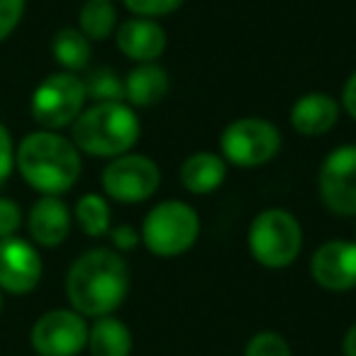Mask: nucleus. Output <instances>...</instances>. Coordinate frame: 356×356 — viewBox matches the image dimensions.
<instances>
[{
    "mask_svg": "<svg viewBox=\"0 0 356 356\" xmlns=\"http://www.w3.org/2000/svg\"><path fill=\"white\" fill-rule=\"evenodd\" d=\"M341 354L344 356H356V322L346 330L344 339H341Z\"/></svg>",
    "mask_w": 356,
    "mask_h": 356,
    "instance_id": "30",
    "label": "nucleus"
},
{
    "mask_svg": "<svg viewBox=\"0 0 356 356\" xmlns=\"http://www.w3.org/2000/svg\"><path fill=\"white\" fill-rule=\"evenodd\" d=\"M13 168H15V144L10 129L0 122V186L10 178Z\"/></svg>",
    "mask_w": 356,
    "mask_h": 356,
    "instance_id": "27",
    "label": "nucleus"
},
{
    "mask_svg": "<svg viewBox=\"0 0 356 356\" xmlns=\"http://www.w3.org/2000/svg\"><path fill=\"white\" fill-rule=\"evenodd\" d=\"M15 166L30 188L42 195H64L81 176V152L51 129L30 132L15 152Z\"/></svg>",
    "mask_w": 356,
    "mask_h": 356,
    "instance_id": "2",
    "label": "nucleus"
},
{
    "mask_svg": "<svg viewBox=\"0 0 356 356\" xmlns=\"http://www.w3.org/2000/svg\"><path fill=\"white\" fill-rule=\"evenodd\" d=\"M249 254L264 268H286L300 257L302 225L283 208H266L252 220L247 234Z\"/></svg>",
    "mask_w": 356,
    "mask_h": 356,
    "instance_id": "5",
    "label": "nucleus"
},
{
    "mask_svg": "<svg viewBox=\"0 0 356 356\" xmlns=\"http://www.w3.org/2000/svg\"><path fill=\"white\" fill-rule=\"evenodd\" d=\"M79 30L90 42H103L118 30V10L113 0H88L79 13Z\"/></svg>",
    "mask_w": 356,
    "mask_h": 356,
    "instance_id": "20",
    "label": "nucleus"
},
{
    "mask_svg": "<svg viewBox=\"0 0 356 356\" xmlns=\"http://www.w3.org/2000/svg\"><path fill=\"white\" fill-rule=\"evenodd\" d=\"M244 356H293L286 337L273 330H261L247 341Z\"/></svg>",
    "mask_w": 356,
    "mask_h": 356,
    "instance_id": "23",
    "label": "nucleus"
},
{
    "mask_svg": "<svg viewBox=\"0 0 356 356\" xmlns=\"http://www.w3.org/2000/svg\"><path fill=\"white\" fill-rule=\"evenodd\" d=\"M108 234H110V239H113L115 252H132V249L142 242V234L134 227H129V225H120V227L110 229Z\"/></svg>",
    "mask_w": 356,
    "mask_h": 356,
    "instance_id": "28",
    "label": "nucleus"
},
{
    "mask_svg": "<svg viewBox=\"0 0 356 356\" xmlns=\"http://www.w3.org/2000/svg\"><path fill=\"white\" fill-rule=\"evenodd\" d=\"M86 100L93 103H122L124 100V81L113 69H93L83 79Z\"/></svg>",
    "mask_w": 356,
    "mask_h": 356,
    "instance_id": "22",
    "label": "nucleus"
},
{
    "mask_svg": "<svg viewBox=\"0 0 356 356\" xmlns=\"http://www.w3.org/2000/svg\"><path fill=\"white\" fill-rule=\"evenodd\" d=\"M30 341L40 356H79L88 344V325L71 307H56L32 325Z\"/></svg>",
    "mask_w": 356,
    "mask_h": 356,
    "instance_id": "10",
    "label": "nucleus"
},
{
    "mask_svg": "<svg viewBox=\"0 0 356 356\" xmlns=\"http://www.w3.org/2000/svg\"><path fill=\"white\" fill-rule=\"evenodd\" d=\"M129 293V266L115 249H88L66 273V296L71 310L83 317L113 315Z\"/></svg>",
    "mask_w": 356,
    "mask_h": 356,
    "instance_id": "1",
    "label": "nucleus"
},
{
    "mask_svg": "<svg viewBox=\"0 0 356 356\" xmlns=\"http://www.w3.org/2000/svg\"><path fill=\"white\" fill-rule=\"evenodd\" d=\"M281 147V132L266 118L232 120L220 134V156L239 168H257L273 161Z\"/></svg>",
    "mask_w": 356,
    "mask_h": 356,
    "instance_id": "6",
    "label": "nucleus"
},
{
    "mask_svg": "<svg viewBox=\"0 0 356 356\" xmlns=\"http://www.w3.org/2000/svg\"><path fill=\"white\" fill-rule=\"evenodd\" d=\"M86 108L83 79L69 71H59L42 81L30 100V113L42 129L69 127Z\"/></svg>",
    "mask_w": 356,
    "mask_h": 356,
    "instance_id": "7",
    "label": "nucleus"
},
{
    "mask_svg": "<svg viewBox=\"0 0 356 356\" xmlns=\"http://www.w3.org/2000/svg\"><path fill=\"white\" fill-rule=\"evenodd\" d=\"M310 276L330 293H346L356 288V242L330 239L320 244L310 259Z\"/></svg>",
    "mask_w": 356,
    "mask_h": 356,
    "instance_id": "12",
    "label": "nucleus"
},
{
    "mask_svg": "<svg viewBox=\"0 0 356 356\" xmlns=\"http://www.w3.org/2000/svg\"><path fill=\"white\" fill-rule=\"evenodd\" d=\"M51 54H54L56 64L61 66V71L79 74L90 64L93 47H90V40L79 27H64L51 40Z\"/></svg>",
    "mask_w": 356,
    "mask_h": 356,
    "instance_id": "19",
    "label": "nucleus"
},
{
    "mask_svg": "<svg viewBox=\"0 0 356 356\" xmlns=\"http://www.w3.org/2000/svg\"><path fill=\"white\" fill-rule=\"evenodd\" d=\"M317 193L330 213L356 215V144L332 149L317 171Z\"/></svg>",
    "mask_w": 356,
    "mask_h": 356,
    "instance_id": "9",
    "label": "nucleus"
},
{
    "mask_svg": "<svg viewBox=\"0 0 356 356\" xmlns=\"http://www.w3.org/2000/svg\"><path fill=\"white\" fill-rule=\"evenodd\" d=\"M181 186L193 195H210L225 184L227 161L215 152H195L181 163Z\"/></svg>",
    "mask_w": 356,
    "mask_h": 356,
    "instance_id": "16",
    "label": "nucleus"
},
{
    "mask_svg": "<svg viewBox=\"0 0 356 356\" xmlns=\"http://www.w3.org/2000/svg\"><path fill=\"white\" fill-rule=\"evenodd\" d=\"M142 242L154 257L173 259L186 254L200 237L198 210L184 200L154 205L142 222Z\"/></svg>",
    "mask_w": 356,
    "mask_h": 356,
    "instance_id": "4",
    "label": "nucleus"
},
{
    "mask_svg": "<svg viewBox=\"0 0 356 356\" xmlns=\"http://www.w3.org/2000/svg\"><path fill=\"white\" fill-rule=\"evenodd\" d=\"M142 137V122L132 105L93 103L71 124V142L76 149L90 156L115 159L132 152Z\"/></svg>",
    "mask_w": 356,
    "mask_h": 356,
    "instance_id": "3",
    "label": "nucleus"
},
{
    "mask_svg": "<svg viewBox=\"0 0 356 356\" xmlns=\"http://www.w3.org/2000/svg\"><path fill=\"white\" fill-rule=\"evenodd\" d=\"M105 195L115 203L137 205L149 200L161 186V168L147 154H122L108 161L100 176Z\"/></svg>",
    "mask_w": 356,
    "mask_h": 356,
    "instance_id": "8",
    "label": "nucleus"
},
{
    "mask_svg": "<svg viewBox=\"0 0 356 356\" xmlns=\"http://www.w3.org/2000/svg\"><path fill=\"white\" fill-rule=\"evenodd\" d=\"M71 210L59 195H42L27 215V229L30 237L40 247H59L71 234Z\"/></svg>",
    "mask_w": 356,
    "mask_h": 356,
    "instance_id": "14",
    "label": "nucleus"
},
{
    "mask_svg": "<svg viewBox=\"0 0 356 356\" xmlns=\"http://www.w3.org/2000/svg\"><path fill=\"white\" fill-rule=\"evenodd\" d=\"M88 351L90 356H129L132 354V332L122 320L113 315L98 317L88 327Z\"/></svg>",
    "mask_w": 356,
    "mask_h": 356,
    "instance_id": "18",
    "label": "nucleus"
},
{
    "mask_svg": "<svg viewBox=\"0 0 356 356\" xmlns=\"http://www.w3.org/2000/svg\"><path fill=\"white\" fill-rule=\"evenodd\" d=\"M184 3L186 0H124V8H127L134 17H149V20H156V17L176 13Z\"/></svg>",
    "mask_w": 356,
    "mask_h": 356,
    "instance_id": "24",
    "label": "nucleus"
},
{
    "mask_svg": "<svg viewBox=\"0 0 356 356\" xmlns=\"http://www.w3.org/2000/svg\"><path fill=\"white\" fill-rule=\"evenodd\" d=\"M0 310H3V291H0Z\"/></svg>",
    "mask_w": 356,
    "mask_h": 356,
    "instance_id": "31",
    "label": "nucleus"
},
{
    "mask_svg": "<svg viewBox=\"0 0 356 356\" xmlns=\"http://www.w3.org/2000/svg\"><path fill=\"white\" fill-rule=\"evenodd\" d=\"M339 120V103L330 93H305L293 103L291 124L302 137H322Z\"/></svg>",
    "mask_w": 356,
    "mask_h": 356,
    "instance_id": "15",
    "label": "nucleus"
},
{
    "mask_svg": "<svg viewBox=\"0 0 356 356\" xmlns=\"http://www.w3.org/2000/svg\"><path fill=\"white\" fill-rule=\"evenodd\" d=\"M76 222H79L81 232L86 237H105L110 232V205L105 200V195L98 193H86L76 203Z\"/></svg>",
    "mask_w": 356,
    "mask_h": 356,
    "instance_id": "21",
    "label": "nucleus"
},
{
    "mask_svg": "<svg viewBox=\"0 0 356 356\" xmlns=\"http://www.w3.org/2000/svg\"><path fill=\"white\" fill-rule=\"evenodd\" d=\"M354 242H356V239H354Z\"/></svg>",
    "mask_w": 356,
    "mask_h": 356,
    "instance_id": "32",
    "label": "nucleus"
},
{
    "mask_svg": "<svg viewBox=\"0 0 356 356\" xmlns=\"http://www.w3.org/2000/svg\"><path fill=\"white\" fill-rule=\"evenodd\" d=\"M115 44L127 59L137 61V64H149L166 51L168 37L159 22L149 20V17H129V20L120 22L115 30Z\"/></svg>",
    "mask_w": 356,
    "mask_h": 356,
    "instance_id": "13",
    "label": "nucleus"
},
{
    "mask_svg": "<svg viewBox=\"0 0 356 356\" xmlns=\"http://www.w3.org/2000/svg\"><path fill=\"white\" fill-rule=\"evenodd\" d=\"M27 0H0V42H6L17 30L25 15Z\"/></svg>",
    "mask_w": 356,
    "mask_h": 356,
    "instance_id": "25",
    "label": "nucleus"
},
{
    "mask_svg": "<svg viewBox=\"0 0 356 356\" xmlns=\"http://www.w3.org/2000/svg\"><path fill=\"white\" fill-rule=\"evenodd\" d=\"M40 252L35 244L20 237L0 239V291L10 296H27L42 281Z\"/></svg>",
    "mask_w": 356,
    "mask_h": 356,
    "instance_id": "11",
    "label": "nucleus"
},
{
    "mask_svg": "<svg viewBox=\"0 0 356 356\" xmlns=\"http://www.w3.org/2000/svg\"><path fill=\"white\" fill-rule=\"evenodd\" d=\"M341 108L351 120H356V71L346 79L344 90H341Z\"/></svg>",
    "mask_w": 356,
    "mask_h": 356,
    "instance_id": "29",
    "label": "nucleus"
},
{
    "mask_svg": "<svg viewBox=\"0 0 356 356\" xmlns=\"http://www.w3.org/2000/svg\"><path fill=\"white\" fill-rule=\"evenodd\" d=\"M22 225V210L15 200L0 198V239L15 237Z\"/></svg>",
    "mask_w": 356,
    "mask_h": 356,
    "instance_id": "26",
    "label": "nucleus"
},
{
    "mask_svg": "<svg viewBox=\"0 0 356 356\" xmlns=\"http://www.w3.org/2000/svg\"><path fill=\"white\" fill-rule=\"evenodd\" d=\"M168 93V74L156 61L137 64L124 76V100L132 108H152Z\"/></svg>",
    "mask_w": 356,
    "mask_h": 356,
    "instance_id": "17",
    "label": "nucleus"
}]
</instances>
